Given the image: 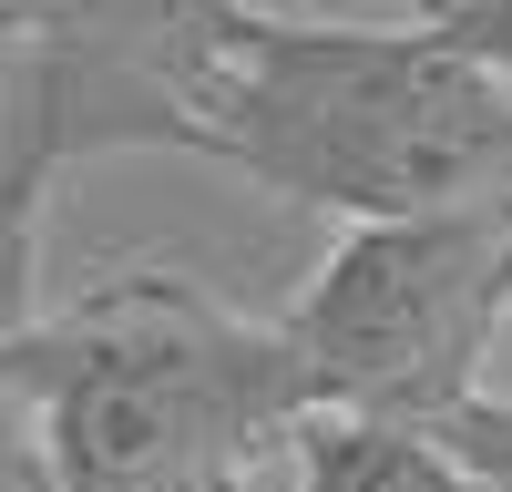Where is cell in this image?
<instances>
[{"label":"cell","instance_id":"obj_1","mask_svg":"<svg viewBox=\"0 0 512 492\" xmlns=\"http://www.w3.org/2000/svg\"><path fill=\"white\" fill-rule=\"evenodd\" d=\"M195 154L349 226L512 195V72L431 21H256L195 93Z\"/></svg>","mask_w":512,"mask_h":492},{"label":"cell","instance_id":"obj_2","mask_svg":"<svg viewBox=\"0 0 512 492\" xmlns=\"http://www.w3.org/2000/svg\"><path fill=\"white\" fill-rule=\"evenodd\" d=\"M52 492H246L318 421L277 318L185 267H103L21 339Z\"/></svg>","mask_w":512,"mask_h":492},{"label":"cell","instance_id":"obj_3","mask_svg":"<svg viewBox=\"0 0 512 492\" xmlns=\"http://www.w3.org/2000/svg\"><path fill=\"white\" fill-rule=\"evenodd\" d=\"M318 410L441 431L482 400L492 349L512 328V195L451 205V216L349 226L277 318Z\"/></svg>","mask_w":512,"mask_h":492},{"label":"cell","instance_id":"obj_4","mask_svg":"<svg viewBox=\"0 0 512 492\" xmlns=\"http://www.w3.org/2000/svg\"><path fill=\"white\" fill-rule=\"evenodd\" d=\"M21 11V93L82 154H195V93L267 21L256 0H11Z\"/></svg>","mask_w":512,"mask_h":492},{"label":"cell","instance_id":"obj_5","mask_svg":"<svg viewBox=\"0 0 512 492\" xmlns=\"http://www.w3.org/2000/svg\"><path fill=\"white\" fill-rule=\"evenodd\" d=\"M62 164H72L62 123L11 82V113H0V349H21L52 318V298H41V216H52Z\"/></svg>","mask_w":512,"mask_h":492},{"label":"cell","instance_id":"obj_6","mask_svg":"<svg viewBox=\"0 0 512 492\" xmlns=\"http://www.w3.org/2000/svg\"><path fill=\"white\" fill-rule=\"evenodd\" d=\"M287 472H297V492H482V472L441 431L359 421V410H318L287 441Z\"/></svg>","mask_w":512,"mask_h":492},{"label":"cell","instance_id":"obj_7","mask_svg":"<svg viewBox=\"0 0 512 492\" xmlns=\"http://www.w3.org/2000/svg\"><path fill=\"white\" fill-rule=\"evenodd\" d=\"M0 492H52V451H41V410L21 380V349H0Z\"/></svg>","mask_w":512,"mask_h":492},{"label":"cell","instance_id":"obj_8","mask_svg":"<svg viewBox=\"0 0 512 492\" xmlns=\"http://www.w3.org/2000/svg\"><path fill=\"white\" fill-rule=\"evenodd\" d=\"M441 441H451L461 462L482 472V492H512V400H502V390H482V400H461L451 421H441Z\"/></svg>","mask_w":512,"mask_h":492},{"label":"cell","instance_id":"obj_9","mask_svg":"<svg viewBox=\"0 0 512 492\" xmlns=\"http://www.w3.org/2000/svg\"><path fill=\"white\" fill-rule=\"evenodd\" d=\"M451 41L482 52L492 72H512V0H451Z\"/></svg>","mask_w":512,"mask_h":492},{"label":"cell","instance_id":"obj_10","mask_svg":"<svg viewBox=\"0 0 512 492\" xmlns=\"http://www.w3.org/2000/svg\"><path fill=\"white\" fill-rule=\"evenodd\" d=\"M410 21H431V31H451V0H400Z\"/></svg>","mask_w":512,"mask_h":492},{"label":"cell","instance_id":"obj_11","mask_svg":"<svg viewBox=\"0 0 512 492\" xmlns=\"http://www.w3.org/2000/svg\"><path fill=\"white\" fill-rule=\"evenodd\" d=\"M0 52H21V11H11V0H0Z\"/></svg>","mask_w":512,"mask_h":492},{"label":"cell","instance_id":"obj_12","mask_svg":"<svg viewBox=\"0 0 512 492\" xmlns=\"http://www.w3.org/2000/svg\"><path fill=\"white\" fill-rule=\"evenodd\" d=\"M246 492H256V482H246Z\"/></svg>","mask_w":512,"mask_h":492}]
</instances>
